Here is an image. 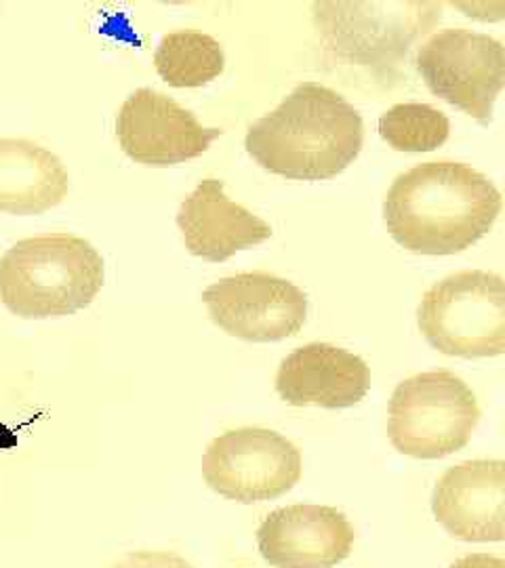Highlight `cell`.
Here are the masks:
<instances>
[{"label":"cell","mask_w":505,"mask_h":568,"mask_svg":"<svg viewBox=\"0 0 505 568\" xmlns=\"http://www.w3.org/2000/svg\"><path fill=\"white\" fill-rule=\"evenodd\" d=\"M448 568H505V560L493 554H469Z\"/></svg>","instance_id":"cell-19"},{"label":"cell","mask_w":505,"mask_h":568,"mask_svg":"<svg viewBox=\"0 0 505 568\" xmlns=\"http://www.w3.org/2000/svg\"><path fill=\"white\" fill-rule=\"evenodd\" d=\"M371 389V368L344 347L307 344L291 352L279 368L276 392L286 405L347 408Z\"/></svg>","instance_id":"cell-13"},{"label":"cell","mask_w":505,"mask_h":568,"mask_svg":"<svg viewBox=\"0 0 505 568\" xmlns=\"http://www.w3.org/2000/svg\"><path fill=\"white\" fill-rule=\"evenodd\" d=\"M178 225L185 248L213 264H222L239 251L272 236L270 224L225 196L220 180H204L196 185L182 203Z\"/></svg>","instance_id":"cell-14"},{"label":"cell","mask_w":505,"mask_h":568,"mask_svg":"<svg viewBox=\"0 0 505 568\" xmlns=\"http://www.w3.org/2000/svg\"><path fill=\"white\" fill-rule=\"evenodd\" d=\"M448 133V116L427 103H396L380 119V135L398 152H432Z\"/></svg>","instance_id":"cell-17"},{"label":"cell","mask_w":505,"mask_h":568,"mask_svg":"<svg viewBox=\"0 0 505 568\" xmlns=\"http://www.w3.org/2000/svg\"><path fill=\"white\" fill-rule=\"evenodd\" d=\"M363 116L337 91L303 82L251 124L246 152L265 171L297 182L337 178L363 150Z\"/></svg>","instance_id":"cell-2"},{"label":"cell","mask_w":505,"mask_h":568,"mask_svg":"<svg viewBox=\"0 0 505 568\" xmlns=\"http://www.w3.org/2000/svg\"><path fill=\"white\" fill-rule=\"evenodd\" d=\"M425 342L445 356L493 358L505 352V284L499 274L464 270L432 284L417 310Z\"/></svg>","instance_id":"cell-5"},{"label":"cell","mask_w":505,"mask_h":568,"mask_svg":"<svg viewBox=\"0 0 505 568\" xmlns=\"http://www.w3.org/2000/svg\"><path fill=\"white\" fill-rule=\"evenodd\" d=\"M354 527L331 506L274 509L257 528V548L274 568H335L352 554Z\"/></svg>","instance_id":"cell-11"},{"label":"cell","mask_w":505,"mask_h":568,"mask_svg":"<svg viewBox=\"0 0 505 568\" xmlns=\"http://www.w3.org/2000/svg\"><path fill=\"white\" fill-rule=\"evenodd\" d=\"M502 213V192L469 164L434 161L398 175L384 220L392 239L417 255H455L478 243Z\"/></svg>","instance_id":"cell-1"},{"label":"cell","mask_w":505,"mask_h":568,"mask_svg":"<svg viewBox=\"0 0 505 568\" xmlns=\"http://www.w3.org/2000/svg\"><path fill=\"white\" fill-rule=\"evenodd\" d=\"M434 518L465 544L505 539V464L476 459L448 467L432 493Z\"/></svg>","instance_id":"cell-12"},{"label":"cell","mask_w":505,"mask_h":568,"mask_svg":"<svg viewBox=\"0 0 505 568\" xmlns=\"http://www.w3.org/2000/svg\"><path fill=\"white\" fill-rule=\"evenodd\" d=\"M223 49L213 37L196 30H175L162 37L154 68L175 89H194L215 81L223 72Z\"/></svg>","instance_id":"cell-16"},{"label":"cell","mask_w":505,"mask_h":568,"mask_svg":"<svg viewBox=\"0 0 505 568\" xmlns=\"http://www.w3.org/2000/svg\"><path fill=\"white\" fill-rule=\"evenodd\" d=\"M103 286L100 251L74 234L23 239L0 257V304L26 321L72 316Z\"/></svg>","instance_id":"cell-3"},{"label":"cell","mask_w":505,"mask_h":568,"mask_svg":"<svg viewBox=\"0 0 505 568\" xmlns=\"http://www.w3.org/2000/svg\"><path fill=\"white\" fill-rule=\"evenodd\" d=\"M70 178L60 159L30 140H0V213L41 215L68 196Z\"/></svg>","instance_id":"cell-15"},{"label":"cell","mask_w":505,"mask_h":568,"mask_svg":"<svg viewBox=\"0 0 505 568\" xmlns=\"http://www.w3.org/2000/svg\"><path fill=\"white\" fill-rule=\"evenodd\" d=\"M314 20L333 53L361 65H387L441 20L434 2H321Z\"/></svg>","instance_id":"cell-8"},{"label":"cell","mask_w":505,"mask_h":568,"mask_svg":"<svg viewBox=\"0 0 505 568\" xmlns=\"http://www.w3.org/2000/svg\"><path fill=\"white\" fill-rule=\"evenodd\" d=\"M415 63L436 98L491 124L505 84L504 42L465 28H446L417 49Z\"/></svg>","instance_id":"cell-7"},{"label":"cell","mask_w":505,"mask_h":568,"mask_svg":"<svg viewBox=\"0 0 505 568\" xmlns=\"http://www.w3.org/2000/svg\"><path fill=\"white\" fill-rule=\"evenodd\" d=\"M300 448L265 427H239L218 436L202 455V478L236 504L272 501L302 480Z\"/></svg>","instance_id":"cell-6"},{"label":"cell","mask_w":505,"mask_h":568,"mask_svg":"<svg viewBox=\"0 0 505 568\" xmlns=\"http://www.w3.org/2000/svg\"><path fill=\"white\" fill-rule=\"evenodd\" d=\"M222 135L169 95L154 89L133 91L119 110L117 138L122 152L145 166H169L199 159Z\"/></svg>","instance_id":"cell-10"},{"label":"cell","mask_w":505,"mask_h":568,"mask_svg":"<svg viewBox=\"0 0 505 568\" xmlns=\"http://www.w3.org/2000/svg\"><path fill=\"white\" fill-rule=\"evenodd\" d=\"M387 415L392 447L413 459H443L462 450L481 422L476 394L451 371H427L401 382Z\"/></svg>","instance_id":"cell-4"},{"label":"cell","mask_w":505,"mask_h":568,"mask_svg":"<svg viewBox=\"0 0 505 568\" xmlns=\"http://www.w3.org/2000/svg\"><path fill=\"white\" fill-rule=\"evenodd\" d=\"M112 568H194L180 554L161 549H140L129 551Z\"/></svg>","instance_id":"cell-18"},{"label":"cell","mask_w":505,"mask_h":568,"mask_svg":"<svg viewBox=\"0 0 505 568\" xmlns=\"http://www.w3.org/2000/svg\"><path fill=\"white\" fill-rule=\"evenodd\" d=\"M202 302L215 325L253 344L295 337L307 316L300 286L265 272H243L211 284Z\"/></svg>","instance_id":"cell-9"}]
</instances>
